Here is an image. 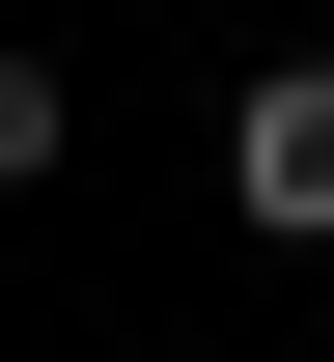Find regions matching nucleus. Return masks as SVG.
I'll return each mask as SVG.
<instances>
[{
  "label": "nucleus",
  "mask_w": 334,
  "mask_h": 362,
  "mask_svg": "<svg viewBox=\"0 0 334 362\" xmlns=\"http://www.w3.org/2000/svg\"><path fill=\"white\" fill-rule=\"evenodd\" d=\"M223 195H251V223H334V56H251V112H223Z\"/></svg>",
  "instance_id": "f257e3e1"
},
{
  "label": "nucleus",
  "mask_w": 334,
  "mask_h": 362,
  "mask_svg": "<svg viewBox=\"0 0 334 362\" xmlns=\"http://www.w3.org/2000/svg\"><path fill=\"white\" fill-rule=\"evenodd\" d=\"M56 139H84V84H56V56H0V195H28Z\"/></svg>",
  "instance_id": "f03ea898"
}]
</instances>
